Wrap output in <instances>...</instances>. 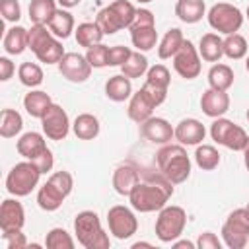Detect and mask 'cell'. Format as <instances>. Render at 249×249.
Wrapping results in <instances>:
<instances>
[{
    "mask_svg": "<svg viewBox=\"0 0 249 249\" xmlns=\"http://www.w3.org/2000/svg\"><path fill=\"white\" fill-rule=\"evenodd\" d=\"M173 247H175V249H185V247H187V249H195L196 243H193V241H189V239H181V241L175 239V241H173Z\"/></svg>",
    "mask_w": 249,
    "mask_h": 249,
    "instance_id": "f5cc1de1",
    "label": "cell"
},
{
    "mask_svg": "<svg viewBox=\"0 0 249 249\" xmlns=\"http://www.w3.org/2000/svg\"><path fill=\"white\" fill-rule=\"evenodd\" d=\"M2 239L6 241L8 249L27 247V239H25V233H21V230H6V231H2Z\"/></svg>",
    "mask_w": 249,
    "mask_h": 249,
    "instance_id": "bcb514c9",
    "label": "cell"
},
{
    "mask_svg": "<svg viewBox=\"0 0 249 249\" xmlns=\"http://www.w3.org/2000/svg\"><path fill=\"white\" fill-rule=\"evenodd\" d=\"M140 132L152 144H169L175 138V128L161 117H150L140 123Z\"/></svg>",
    "mask_w": 249,
    "mask_h": 249,
    "instance_id": "5bb4252c",
    "label": "cell"
},
{
    "mask_svg": "<svg viewBox=\"0 0 249 249\" xmlns=\"http://www.w3.org/2000/svg\"><path fill=\"white\" fill-rule=\"evenodd\" d=\"M56 10H58L56 8V0H31V4H29V19L33 23L47 25Z\"/></svg>",
    "mask_w": 249,
    "mask_h": 249,
    "instance_id": "836d02e7",
    "label": "cell"
},
{
    "mask_svg": "<svg viewBox=\"0 0 249 249\" xmlns=\"http://www.w3.org/2000/svg\"><path fill=\"white\" fill-rule=\"evenodd\" d=\"M154 109H156V105H154V101L148 97V93L140 88L136 93H132L130 95V101H128V109H126V113H128V119L130 121H134V123H144L146 119H150L152 117V113H154Z\"/></svg>",
    "mask_w": 249,
    "mask_h": 249,
    "instance_id": "ac0fdd59",
    "label": "cell"
},
{
    "mask_svg": "<svg viewBox=\"0 0 249 249\" xmlns=\"http://www.w3.org/2000/svg\"><path fill=\"white\" fill-rule=\"evenodd\" d=\"M4 51L8 54H21L27 49V29L21 25H14L4 35Z\"/></svg>",
    "mask_w": 249,
    "mask_h": 249,
    "instance_id": "f1b7e54d",
    "label": "cell"
},
{
    "mask_svg": "<svg viewBox=\"0 0 249 249\" xmlns=\"http://www.w3.org/2000/svg\"><path fill=\"white\" fill-rule=\"evenodd\" d=\"M45 245L49 249H72L74 247V239L66 230L53 228L45 237Z\"/></svg>",
    "mask_w": 249,
    "mask_h": 249,
    "instance_id": "ab89813d",
    "label": "cell"
},
{
    "mask_svg": "<svg viewBox=\"0 0 249 249\" xmlns=\"http://www.w3.org/2000/svg\"><path fill=\"white\" fill-rule=\"evenodd\" d=\"M47 27L51 29V33L58 39H66L72 35L74 31V18L66 8H60L54 12V16L51 18V21L47 23Z\"/></svg>",
    "mask_w": 249,
    "mask_h": 249,
    "instance_id": "83f0119b",
    "label": "cell"
},
{
    "mask_svg": "<svg viewBox=\"0 0 249 249\" xmlns=\"http://www.w3.org/2000/svg\"><path fill=\"white\" fill-rule=\"evenodd\" d=\"M208 23L214 31L218 33H224V35H231V33H237L239 27L243 25V14L237 6L233 4H228V2H218L214 4L208 14Z\"/></svg>",
    "mask_w": 249,
    "mask_h": 249,
    "instance_id": "ba28073f",
    "label": "cell"
},
{
    "mask_svg": "<svg viewBox=\"0 0 249 249\" xmlns=\"http://www.w3.org/2000/svg\"><path fill=\"white\" fill-rule=\"evenodd\" d=\"M39 177H41V171L33 161L29 160L19 161L10 169L6 177V191L14 196H27L37 187Z\"/></svg>",
    "mask_w": 249,
    "mask_h": 249,
    "instance_id": "5b68a950",
    "label": "cell"
},
{
    "mask_svg": "<svg viewBox=\"0 0 249 249\" xmlns=\"http://www.w3.org/2000/svg\"><path fill=\"white\" fill-rule=\"evenodd\" d=\"M51 105H53L51 95H49L47 91H41V89L29 91V93H25V97H23V107H25V111H27L31 117H35V119H41V117L47 113V109H49Z\"/></svg>",
    "mask_w": 249,
    "mask_h": 249,
    "instance_id": "484cf974",
    "label": "cell"
},
{
    "mask_svg": "<svg viewBox=\"0 0 249 249\" xmlns=\"http://www.w3.org/2000/svg\"><path fill=\"white\" fill-rule=\"evenodd\" d=\"M33 54L37 56L39 62H45V64H58L66 53H64L62 43L51 35V37H47V39L33 51Z\"/></svg>",
    "mask_w": 249,
    "mask_h": 249,
    "instance_id": "7402d4cb",
    "label": "cell"
},
{
    "mask_svg": "<svg viewBox=\"0 0 249 249\" xmlns=\"http://www.w3.org/2000/svg\"><path fill=\"white\" fill-rule=\"evenodd\" d=\"M206 136V128L196 119H183L175 126V140L183 146H198Z\"/></svg>",
    "mask_w": 249,
    "mask_h": 249,
    "instance_id": "2e32d148",
    "label": "cell"
},
{
    "mask_svg": "<svg viewBox=\"0 0 249 249\" xmlns=\"http://www.w3.org/2000/svg\"><path fill=\"white\" fill-rule=\"evenodd\" d=\"M138 247H152V245L150 243H144V241H138V243L132 245V249H138Z\"/></svg>",
    "mask_w": 249,
    "mask_h": 249,
    "instance_id": "9f6ffc18",
    "label": "cell"
},
{
    "mask_svg": "<svg viewBox=\"0 0 249 249\" xmlns=\"http://www.w3.org/2000/svg\"><path fill=\"white\" fill-rule=\"evenodd\" d=\"M49 183H53L64 196H68L70 193H72V187H74V179H72V175L68 173V171H54L49 179H47Z\"/></svg>",
    "mask_w": 249,
    "mask_h": 249,
    "instance_id": "ee69618b",
    "label": "cell"
},
{
    "mask_svg": "<svg viewBox=\"0 0 249 249\" xmlns=\"http://www.w3.org/2000/svg\"><path fill=\"white\" fill-rule=\"evenodd\" d=\"M29 161H33L37 167H39V171L41 173H47V171H51L53 169V165H54V158H53V152L47 148L43 154H39L35 160H29Z\"/></svg>",
    "mask_w": 249,
    "mask_h": 249,
    "instance_id": "f907efd6",
    "label": "cell"
},
{
    "mask_svg": "<svg viewBox=\"0 0 249 249\" xmlns=\"http://www.w3.org/2000/svg\"><path fill=\"white\" fill-rule=\"evenodd\" d=\"M16 150L25 160H35L39 154H43L47 150V142H45L43 134L31 130V132H25V134L19 136V140L16 144Z\"/></svg>",
    "mask_w": 249,
    "mask_h": 249,
    "instance_id": "ffe728a7",
    "label": "cell"
},
{
    "mask_svg": "<svg viewBox=\"0 0 249 249\" xmlns=\"http://www.w3.org/2000/svg\"><path fill=\"white\" fill-rule=\"evenodd\" d=\"M245 68H247V72H249V56H247V60H245Z\"/></svg>",
    "mask_w": 249,
    "mask_h": 249,
    "instance_id": "6f0895ef",
    "label": "cell"
},
{
    "mask_svg": "<svg viewBox=\"0 0 249 249\" xmlns=\"http://www.w3.org/2000/svg\"><path fill=\"white\" fill-rule=\"evenodd\" d=\"M200 109H202L204 115H208L212 119H218V117H222L230 109V95L226 91L208 88L206 91H202Z\"/></svg>",
    "mask_w": 249,
    "mask_h": 249,
    "instance_id": "9a60e30c",
    "label": "cell"
},
{
    "mask_svg": "<svg viewBox=\"0 0 249 249\" xmlns=\"http://www.w3.org/2000/svg\"><path fill=\"white\" fill-rule=\"evenodd\" d=\"M146 82L148 84H154L158 88L167 89L169 88V82H171V74H169V70L163 64H154L146 72Z\"/></svg>",
    "mask_w": 249,
    "mask_h": 249,
    "instance_id": "b9f144b4",
    "label": "cell"
},
{
    "mask_svg": "<svg viewBox=\"0 0 249 249\" xmlns=\"http://www.w3.org/2000/svg\"><path fill=\"white\" fill-rule=\"evenodd\" d=\"M130 41L132 45L146 53V51H152L158 43V31H156V25H130Z\"/></svg>",
    "mask_w": 249,
    "mask_h": 249,
    "instance_id": "44dd1931",
    "label": "cell"
},
{
    "mask_svg": "<svg viewBox=\"0 0 249 249\" xmlns=\"http://www.w3.org/2000/svg\"><path fill=\"white\" fill-rule=\"evenodd\" d=\"M23 128V119L16 109H4L0 115V136L2 138H12L19 134Z\"/></svg>",
    "mask_w": 249,
    "mask_h": 249,
    "instance_id": "e575fe53",
    "label": "cell"
},
{
    "mask_svg": "<svg viewBox=\"0 0 249 249\" xmlns=\"http://www.w3.org/2000/svg\"><path fill=\"white\" fill-rule=\"evenodd\" d=\"M18 78L27 88H37L43 84V70L35 62H21L18 68Z\"/></svg>",
    "mask_w": 249,
    "mask_h": 249,
    "instance_id": "f35d334b",
    "label": "cell"
},
{
    "mask_svg": "<svg viewBox=\"0 0 249 249\" xmlns=\"http://www.w3.org/2000/svg\"><path fill=\"white\" fill-rule=\"evenodd\" d=\"M58 72L74 84H82L89 78L91 74V64L88 62V58L80 53H66L62 56V60L58 62Z\"/></svg>",
    "mask_w": 249,
    "mask_h": 249,
    "instance_id": "4fadbf2b",
    "label": "cell"
},
{
    "mask_svg": "<svg viewBox=\"0 0 249 249\" xmlns=\"http://www.w3.org/2000/svg\"><path fill=\"white\" fill-rule=\"evenodd\" d=\"M247 54V41L243 35L239 33H231L226 35L224 39V56L231 58V60H239Z\"/></svg>",
    "mask_w": 249,
    "mask_h": 249,
    "instance_id": "74e56055",
    "label": "cell"
},
{
    "mask_svg": "<svg viewBox=\"0 0 249 249\" xmlns=\"http://www.w3.org/2000/svg\"><path fill=\"white\" fill-rule=\"evenodd\" d=\"M187 226V212L181 206H163L156 218V235L161 243H173Z\"/></svg>",
    "mask_w": 249,
    "mask_h": 249,
    "instance_id": "8992f818",
    "label": "cell"
},
{
    "mask_svg": "<svg viewBox=\"0 0 249 249\" xmlns=\"http://www.w3.org/2000/svg\"><path fill=\"white\" fill-rule=\"evenodd\" d=\"M136 2H140V4H148V2H152V0H136Z\"/></svg>",
    "mask_w": 249,
    "mask_h": 249,
    "instance_id": "680465c9",
    "label": "cell"
},
{
    "mask_svg": "<svg viewBox=\"0 0 249 249\" xmlns=\"http://www.w3.org/2000/svg\"><path fill=\"white\" fill-rule=\"evenodd\" d=\"M142 89L148 93V97L154 101V105H156V107H158V105H161V103L165 101V97H167V89H163V88H158V86H154V84H148V82H144Z\"/></svg>",
    "mask_w": 249,
    "mask_h": 249,
    "instance_id": "681fc988",
    "label": "cell"
},
{
    "mask_svg": "<svg viewBox=\"0 0 249 249\" xmlns=\"http://www.w3.org/2000/svg\"><path fill=\"white\" fill-rule=\"evenodd\" d=\"M247 19H249V6H247Z\"/></svg>",
    "mask_w": 249,
    "mask_h": 249,
    "instance_id": "6125c7cd",
    "label": "cell"
},
{
    "mask_svg": "<svg viewBox=\"0 0 249 249\" xmlns=\"http://www.w3.org/2000/svg\"><path fill=\"white\" fill-rule=\"evenodd\" d=\"M198 54L206 62H218L224 56V39L216 33H204L198 43Z\"/></svg>",
    "mask_w": 249,
    "mask_h": 249,
    "instance_id": "cb8c5ba5",
    "label": "cell"
},
{
    "mask_svg": "<svg viewBox=\"0 0 249 249\" xmlns=\"http://www.w3.org/2000/svg\"><path fill=\"white\" fill-rule=\"evenodd\" d=\"M25 224V210L21 202L14 198H6L0 206V230H21Z\"/></svg>",
    "mask_w": 249,
    "mask_h": 249,
    "instance_id": "e0dca14e",
    "label": "cell"
},
{
    "mask_svg": "<svg viewBox=\"0 0 249 249\" xmlns=\"http://www.w3.org/2000/svg\"><path fill=\"white\" fill-rule=\"evenodd\" d=\"M160 173H163L173 185L185 183L191 175V160L183 144H163L156 154Z\"/></svg>",
    "mask_w": 249,
    "mask_h": 249,
    "instance_id": "7a4b0ae2",
    "label": "cell"
},
{
    "mask_svg": "<svg viewBox=\"0 0 249 249\" xmlns=\"http://www.w3.org/2000/svg\"><path fill=\"white\" fill-rule=\"evenodd\" d=\"M185 43V37H183V31L177 29V27H171L160 41V47H158V56L161 60L165 58H173L177 54V51L181 49V45Z\"/></svg>",
    "mask_w": 249,
    "mask_h": 249,
    "instance_id": "f546056e",
    "label": "cell"
},
{
    "mask_svg": "<svg viewBox=\"0 0 249 249\" xmlns=\"http://www.w3.org/2000/svg\"><path fill=\"white\" fill-rule=\"evenodd\" d=\"M206 14L204 0H177L175 4V16L183 23H196Z\"/></svg>",
    "mask_w": 249,
    "mask_h": 249,
    "instance_id": "603a6c76",
    "label": "cell"
},
{
    "mask_svg": "<svg viewBox=\"0 0 249 249\" xmlns=\"http://www.w3.org/2000/svg\"><path fill=\"white\" fill-rule=\"evenodd\" d=\"M173 195V183L161 173L160 177H152V181L148 183H138L132 193L128 195L130 198V206L136 210V212H160L169 196Z\"/></svg>",
    "mask_w": 249,
    "mask_h": 249,
    "instance_id": "6da1fadb",
    "label": "cell"
},
{
    "mask_svg": "<svg viewBox=\"0 0 249 249\" xmlns=\"http://www.w3.org/2000/svg\"><path fill=\"white\" fill-rule=\"evenodd\" d=\"M74 233L78 243L86 249H109L111 241L105 230L101 228L99 216L93 210H84L74 220Z\"/></svg>",
    "mask_w": 249,
    "mask_h": 249,
    "instance_id": "3957f363",
    "label": "cell"
},
{
    "mask_svg": "<svg viewBox=\"0 0 249 249\" xmlns=\"http://www.w3.org/2000/svg\"><path fill=\"white\" fill-rule=\"evenodd\" d=\"M210 136L214 142H218L233 152H243V148L249 142V134L239 124H235L230 119H222V117H218L210 124Z\"/></svg>",
    "mask_w": 249,
    "mask_h": 249,
    "instance_id": "9c48e42d",
    "label": "cell"
},
{
    "mask_svg": "<svg viewBox=\"0 0 249 249\" xmlns=\"http://www.w3.org/2000/svg\"><path fill=\"white\" fill-rule=\"evenodd\" d=\"M245 117H247V121H249V107H247V113H245Z\"/></svg>",
    "mask_w": 249,
    "mask_h": 249,
    "instance_id": "91938a15",
    "label": "cell"
},
{
    "mask_svg": "<svg viewBox=\"0 0 249 249\" xmlns=\"http://www.w3.org/2000/svg\"><path fill=\"white\" fill-rule=\"evenodd\" d=\"M86 58L91 64V68H105V66H109V47L103 43H97L88 49Z\"/></svg>",
    "mask_w": 249,
    "mask_h": 249,
    "instance_id": "60d3db41",
    "label": "cell"
},
{
    "mask_svg": "<svg viewBox=\"0 0 249 249\" xmlns=\"http://www.w3.org/2000/svg\"><path fill=\"white\" fill-rule=\"evenodd\" d=\"M130 54H132V51L128 47H123V45L111 47L109 49V66H123Z\"/></svg>",
    "mask_w": 249,
    "mask_h": 249,
    "instance_id": "7dc6e473",
    "label": "cell"
},
{
    "mask_svg": "<svg viewBox=\"0 0 249 249\" xmlns=\"http://www.w3.org/2000/svg\"><path fill=\"white\" fill-rule=\"evenodd\" d=\"M74 37H76V43H78L80 47L89 49V47L101 43L103 31L99 29V25H97L95 21H93V23H91V21H86V23H80V25L74 29Z\"/></svg>",
    "mask_w": 249,
    "mask_h": 249,
    "instance_id": "1f68e13d",
    "label": "cell"
},
{
    "mask_svg": "<svg viewBox=\"0 0 249 249\" xmlns=\"http://www.w3.org/2000/svg\"><path fill=\"white\" fill-rule=\"evenodd\" d=\"M0 12H2L4 21L16 23L21 18V8L18 0H0Z\"/></svg>",
    "mask_w": 249,
    "mask_h": 249,
    "instance_id": "f6af8a7d",
    "label": "cell"
},
{
    "mask_svg": "<svg viewBox=\"0 0 249 249\" xmlns=\"http://www.w3.org/2000/svg\"><path fill=\"white\" fill-rule=\"evenodd\" d=\"M62 8H74V6H78L80 4V0H56Z\"/></svg>",
    "mask_w": 249,
    "mask_h": 249,
    "instance_id": "db71d44e",
    "label": "cell"
},
{
    "mask_svg": "<svg viewBox=\"0 0 249 249\" xmlns=\"http://www.w3.org/2000/svg\"><path fill=\"white\" fill-rule=\"evenodd\" d=\"M148 72V58L140 53V51H132V54L128 56V60L121 66V74H124L126 78H140Z\"/></svg>",
    "mask_w": 249,
    "mask_h": 249,
    "instance_id": "8d00e7d4",
    "label": "cell"
},
{
    "mask_svg": "<svg viewBox=\"0 0 249 249\" xmlns=\"http://www.w3.org/2000/svg\"><path fill=\"white\" fill-rule=\"evenodd\" d=\"M195 161L200 169L204 171H212L220 165V154L214 146L210 144H200L196 146V152H195Z\"/></svg>",
    "mask_w": 249,
    "mask_h": 249,
    "instance_id": "d590c367",
    "label": "cell"
},
{
    "mask_svg": "<svg viewBox=\"0 0 249 249\" xmlns=\"http://www.w3.org/2000/svg\"><path fill=\"white\" fill-rule=\"evenodd\" d=\"M245 210H247V214H249V204H247V206H245Z\"/></svg>",
    "mask_w": 249,
    "mask_h": 249,
    "instance_id": "94428289",
    "label": "cell"
},
{
    "mask_svg": "<svg viewBox=\"0 0 249 249\" xmlns=\"http://www.w3.org/2000/svg\"><path fill=\"white\" fill-rule=\"evenodd\" d=\"M173 68L185 80H193L200 74V68H202L200 54H198V49L189 39H185V43L181 45V49L173 56Z\"/></svg>",
    "mask_w": 249,
    "mask_h": 249,
    "instance_id": "8fae6325",
    "label": "cell"
},
{
    "mask_svg": "<svg viewBox=\"0 0 249 249\" xmlns=\"http://www.w3.org/2000/svg\"><path fill=\"white\" fill-rule=\"evenodd\" d=\"M208 84L210 88L214 89H220V91H228L231 86H233V70L228 66V64H214L210 70H208Z\"/></svg>",
    "mask_w": 249,
    "mask_h": 249,
    "instance_id": "d6a6232c",
    "label": "cell"
},
{
    "mask_svg": "<svg viewBox=\"0 0 249 249\" xmlns=\"http://www.w3.org/2000/svg\"><path fill=\"white\" fill-rule=\"evenodd\" d=\"M64 195L53 185V183H45L41 189H39V193H37V204L43 208V210H47V212H54V210H58L60 206H62V202H64Z\"/></svg>",
    "mask_w": 249,
    "mask_h": 249,
    "instance_id": "4dcf8cb0",
    "label": "cell"
},
{
    "mask_svg": "<svg viewBox=\"0 0 249 249\" xmlns=\"http://www.w3.org/2000/svg\"><path fill=\"white\" fill-rule=\"evenodd\" d=\"M72 130H74L76 138H80V140H93L99 134V121L91 113H82L74 119Z\"/></svg>",
    "mask_w": 249,
    "mask_h": 249,
    "instance_id": "4316f807",
    "label": "cell"
},
{
    "mask_svg": "<svg viewBox=\"0 0 249 249\" xmlns=\"http://www.w3.org/2000/svg\"><path fill=\"white\" fill-rule=\"evenodd\" d=\"M138 183H140V173L132 165H119L113 173V189L121 196H128Z\"/></svg>",
    "mask_w": 249,
    "mask_h": 249,
    "instance_id": "d6986e66",
    "label": "cell"
},
{
    "mask_svg": "<svg viewBox=\"0 0 249 249\" xmlns=\"http://www.w3.org/2000/svg\"><path fill=\"white\" fill-rule=\"evenodd\" d=\"M196 247H198V249H222V241L218 239L216 233H212V231H204V233L198 235V239H196Z\"/></svg>",
    "mask_w": 249,
    "mask_h": 249,
    "instance_id": "c3c4849f",
    "label": "cell"
},
{
    "mask_svg": "<svg viewBox=\"0 0 249 249\" xmlns=\"http://www.w3.org/2000/svg\"><path fill=\"white\" fill-rule=\"evenodd\" d=\"M107 224H109V231L117 239H128L138 230V220H136L134 212L130 208L123 206V204H117V206L109 208Z\"/></svg>",
    "mask_w": 249,
    "mask_h": 249,
    "instance_id": "30bf717a",
    "label": "cell"
},
{
    "mask_svg": "<svg viewBox=\"0 0 249 249\" xmlns=\"http://www.w3.org/2000/svg\"><path fill=\"white\" fill-rule=\"evenodd\" d=\"M222 239L230 249H243L249 245V214L245 208H237L226 218Z\"/></svg>",
    "mask_w": 249,
    "mask_h": 249,
    "instance_id": "52a82bcc",
    "label": "cell"
},
{
    "mask_svg": "<svg viewBox=\"0 0 249 249\" xmlns=\"http://www.w3.org/2000/svg\"><path fill=\"white\" fill-rule=\"evenodd\" d=\"M53 33H51V29L47 27V25H43V23H33L31 25V29H27V49H31V51H35L47 37H51Z\"/></svg>",
    "mask_w": 249,
    "mask_h": 249,
    "instance_id": "7bdbcfd3",
    "label": "cell"
},
{
    "mask_svg": "<svg viewBox=\"0 0 249 249\" xmlns=\"http://www.w3.org/2000/svg\"><path fill=\"white\" fill-rule=\"evenodd\" d=\"M243 163H245V167H247V171H249V142H247V146L243 148Z\"/></svg>",
    "mask_w": 249,
    "mask_h": 249,
    "instance_id": "11a10c76",
    "label": "cell"
},
{
    "mask_svg": "<svg viewBox=\"0 0 249 249\" xmlns=\"http://www.w3.org/2000/svg\"><path fill=\"white\" fill-rule=\"evenodd\" d=\"M14 72H16L14 62H12L8 56H0V80H2V82H8Z\"/></svg>",
    "mask_w": 249,
    "mask_h": 249,
    "instance_id": "816d5d0a",
    "label": "cell"
},
{
    "mask_svg": "<svg viewBox=\"0 0 249 249\" xmlns=\"http://www.w3.org/2000/svg\"><path fill=\"white\" fill-rule=\"evenodd\" d=\"M41 128H43L47 138H51V140H64L68 136V130H70L68 113L60 105L53 103L47 109V113L41 117Z\"/></svg>",
    "mask_w": 249,
    "mask_h": 249,
    "instance_id": "7c38bea8",
    "label": "cell"
},
{
    "mask_svg": "<svg viewBox=\"0 0 249 249\" xmlns=\"http://www.w3.org/2000/svg\"><path fill=\"white\" fill-rule=\"evenodd\" d=\"M105 95L111 99V101H124L132 95V84H130V78H126L124 74H117V76H111L107 82H105Z\"/></svg>",
    "mask_w": 249,
    "mask_h": 249,
    "instance_id": "d4e9b609",
    "label": "cell"
},
{
    "mask_svg": "<svg viewBox=\"0 0 249 249\" xmlns=\"http://www.w3.org/2000/svg\"><path fill=\"white\" fill-rule=\"evenodd\" d=\"M134 18H136V8L128 0H115L113 4L97 12L95 23L103 31V35H113L124 27H130Z\"/></svg>",
    "mask_w": 249,
    "mask_h": 249,
    "instance_id": "277c9868",
    "label": "cell"
}]
</instances>
